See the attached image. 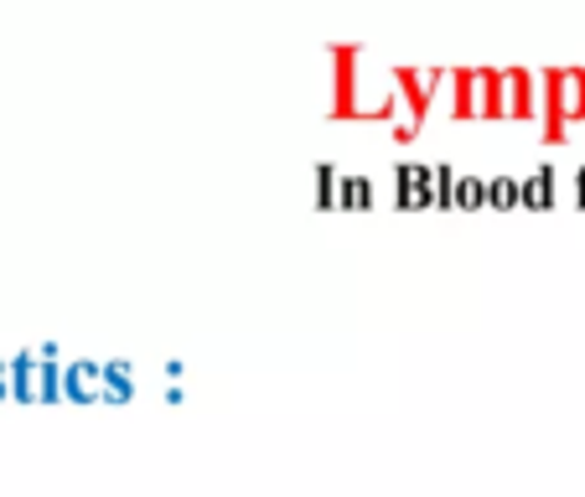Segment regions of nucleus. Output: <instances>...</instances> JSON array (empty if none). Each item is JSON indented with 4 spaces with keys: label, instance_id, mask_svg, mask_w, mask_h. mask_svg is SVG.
<instances>
[{
    "label": "nucleus",
    "instance_id": "obj_1",
    "mask_svg": "<svg viewBox=\"0 0 585 497\" xmlns=\"http://www.w3.org/2000/svg\"><path fill=\"white\" fill-rule=\"evenodd\" d=\"M11 399L21 404H57L63 399V368L57 358H42V353H17L11 358Z\"/></svg>",
    "mask_w": 585,
    "mask_h": 497
},
{
    "label": "nucleus",
    "instance_id": "obj_2",
    "mask_svg": "<svg viewBox=\"0 0 585 497\" xmlns=\"http://www.w3.org/2000/svg\"><path fill=\"white\" fill-rule=\"evenodd\" d=\"M544 99H550L554 125H565L570 115H585V73L581 68H550L544 73Z\"/></svg>",
    "mask_w": 585,
    "mask_h": 497
},
{
    "label": "nucleus",
    "instance_id": "obj_3",
    "mask_svg": "<svg viewBox=\"0 0 585 497\" xmlns=\"http://www.w3.org/2000/svg\"><path fill=\"white\" fill-rule=\"evenodd\" d=\"M63 399H73V404L104 399V363H68L63 368Z\"/></svg>",
    "mask_w": 585,
    "mask_h": 497
},
{
    "label": "nucleus",
    "instance_id": "obj_4",
    "mask_svg": "<svg viewBox=\"0 0 585 497\" xmlns=\"http://www.w3.org/2000/svg\"><path fill=\"white\" fill-rule=\"evenodd\" d=\"M550 197H554V172L550 166H539L529 182H518V203L523 207H550Z\"/></svg>",
    "mask_w": 585,
    "mask_h": 497
},
{
    "label": "nucleus",
    "instance_id": "obj_5",
    "mask_svg": "<svg viewBox=\"0 0 585 497\" xmlns=\"http://www.w3.org/2000/svg\"><path fill=\"white\" fill-rule=\"evenodd\" d=\"M337 207H373V182L368 176H337Z\"/></svg>",
    "mask_w": 585,
    "mask_h": 497
},
{
    "label": "nucleus",
    "instance_id": "obj_6",
    "mask_svg": "<svg viewBox=\"0 0 585 497\" xmlns=\"http://www.w3.org/2000/svg\"><path fill=\"white\" fill-rule=\"evenodd\" d=\"M451 207H487V182L483 176H462L451 192Z\"/></svg>",
    "mask_w": 585,
    "mask_h": 497
},
{
    "label": "nucleus",
    "instance_id": "obj_7",
    "mask_svg": "<svg viewBox=\"0 0 585 497\" xmlns=\"http://www.w3.org/2000/svg\"><path fill=\"white\" fill-rule=\"evenodd\" d=\"M487 207H518V182L513 176H492V182H487Z\"/></svg>",
    "mask_w": 585,
    "mask_h": 497
},
{
    "label": "nucleus",
    "instance_id": "obj_8",
    "mask_svg": "<svg viewBox=\"0 0 585 497\" xmlns=\"http://www.w3.org/2000/svg\"><path fill=\"white\" fill-rule=\"evenodd\" d=\"M316 203L337 207V166H316Z\"/></svg>",
    "mask_w": 585,
    "mask_h": 497
},
{
    "label": "nucleus",
    "instance_id": "obj_9",
    "mask_svg": "<svg viewBox=\"0 0 585 497\" xmlns=\"http://www.w3.org/2000/svg\"><path fill=\"white\" fill-rule=\"evenodd\" d=\"M0 399H11V363H0Z\"/></svg>",
    "mask_w": 585,
    "mask_h": 497
}]
</instances>
